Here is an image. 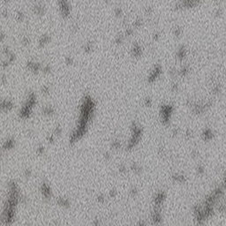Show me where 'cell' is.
<instances>
[{"instance_id":"1","label":"cell","mask_w":226,"mask_h":226,"mask_svg":"<svg viewBox=\"0 0 226 226\" xmlns=\"http://www.w3.org/2000/svg\"><path fill=\"white\" fill-rule=\"evenodd\" d=\"M174 111V105L171 104H164L160 106V118L164 125H168L170 122V118Z\"/></svg>"},{"instance_id":"2","label":"cell","mask_w":226,"mask_h":226,"mask_svg":"<svg viewBox=\"0 0 226 226\" xmlns=\"http://www.w3.org/2000/svg\"><path fill=\"white\" fill-rule=\"evenodd\" d=\"M162 73H163V67H162L160 64H156V65H154L152 71L150 72L149 75L148 76L147 81L149 83H153L162 75Z\"/></svg>"},{"instance_id":"3","label":"cell","mask_w":226,"mask_h":226,"mask_svg":"<svg viewBox=\"0 0 226 226\" xmlns=\"http://www.w3.org/2000/svg\"><path fill=\"white\" fill-rule=\"evenodd\" d=\"M58 4L62 17L65 18V19L69 18L70 14H71V6H70L69 3L67 1H65V0H61V1H58Z\"/></svg>"},{"instance_id":"4","label":"cell","mask_w":226,"mask_h":226,"mask_svg":"<svg viewBox=\"0 0 226 226\" xmlns=\"http://www.w3.org/2000/svg\"><path fill=\"white\" fill-rule=\"evenodd\" d=\"M37 104V95L34 91H30V92L28 94V96H27V99L24 103V104L28 107H30L31 109H34L35 105Z\"/></svg>"},{"instance_id":"5","label":"cell","mask_w":226,"mask_h":226,"mask_svg":"<svg viewBox=\"0 0 226 226\" xmlns=\"http://www.w3.org/2000/svg\"><path fill=\"white\" fill-rule=\"evenodd\" d=\"M42 65H42L41 63L36 62V61H34V60L28 61L26 64L27 69L29 70V71L33 73H38L39 72L41 71Z\"/></svg>"},{"instance_id":"6","label":"cell","mask_w":226,"mask_h":226,"mask_svg":"<svg viewBox=\"0 0 226 226\" xmlns=\"http://www.w3.org/2000/svg\"><path fill=\"white\" fill-rule=\"evenodd\" d=\"M32 112H33V109H31L30 107L23 104L19 111V117L22 119H28L31 117Z\"/></svg>"},{"instance_id":"7","label":"cell","mask_w":226,"mask_h":226,"mask_svg":"<svg viewBox=\"0 0 226 226\" xmlns=\"http://www.w3.org/2000/svg\"><path fill=\"white\" fill-rule=\"evenodd\" d=\"M142 53H143V50H142L141 45H140L138 42H134L131 48L132 56L138 58H140V57H141Z\"/></svg>"},{"instance_id":"8","label":"cell","mask_w":226,"mask_h":226,"mask_svg":"<svg viewBox=\"0 0 226 226\" xmlns=\"http://www.w3.org/2000/svg\"><path fill=\"white\" fill-rule=\"evenodd\" d=\"M207 110V108L205 107L204 102H200V103H194V105L192 106V111L194 114L200 115L204 113Z\"/></svg>"},{"instance_id":"9","label":"cell","mask_w":226,"mask_h":226,"mask_svg":"<svg viewBox=\"0 0 226 226\" xmlns=\"http://www.w3.org/2000/svg\"><path fill=\"white\" fill-rule=\"evenodd\" d=\"M14 107V103L11 99H2L1 100V110L3 111H11Z\"/></svg>"},{"instance_id":"10","label":"cell","mask_w":226,"mask_h":226,"mask_svg":"<svg viewBox=\"0 0 226 226\" xmlns=\"http://www.w3.org/2000/svg\"><path fill=\"white\" fill-rule=\"evenodd\" d=\"M32 10H33V13L39 16L44 15V14H45V12H46L45 6H44L42 3H36V4H35L33 5Z\"/></svg>"},{"instance_id":"11","label":"cell","mask_w":226,"mask_h":226,"mask_svg":"<svg viewBox=\"0 0 226 226\" xmlns=\"http://www.w3.org/2000/svg\"><path fill=\"white\" fill-rule=\"evenodd\" d=\"M186 55H187V50H186L185 46V45L179 46L178 50H177V53H176L177 58L181 62V61H183L184 59H185Z\"/></svg>"},{"instance_id":"12","label":"cell","mask_w":226,"mask_h":226,"mask_svg":"<svg viewBox=\"0 0 226 226\" xmlns=\"http://www.w3.org/2000/svg\"><path fill=\"white\" fill-rule=\"evenodd\" d=\"M51 41V36L49 34H43L38 39V45L39 47H43Z\"/></svg>"},{"instance_id":"13","label":"cell","mask_w":226,"mask_h":226,"mask_svg":"<svg viewBox=\"0 0 226 226\" xmlns=\"http://www.w3.org/2000/svg\"><path fill=\"white\" fill-rule=\"evenodd\" d=\"M55 113H56V110L51 105H45L42 108V114L44 116H52Z\"/></svg>"},{"instance_id":"14","label":"cell","mask_w":226,"mask_h":226,"mask_svg":"<svg viewBox=\"0 0 226 226\" xmlns=\"http://www.w3.org/2000/svg\"><path fill=\"white\" fill-rule=\"evenodd\" d=\"M41 191H42V194H43V196L46 197V198H49V197L51 196V190H50V185H48V184H46V183L42 184Z\"/></svg>"},{"instance_id":"15","label":"cell","mask_w":226,"mask_h":226,"mask_svg":"<svg viewBox=\"0 0 226 226\" xmlns=\"http://www.w3.org/2000/svg\"><path fill=\"white\" fill-rule=\"evenodd\" d=\"M189 73H190V65L186 64V65H182L180 69L178 71V75H179L180 77H185Z\"/></svg>"},{"instance_id":"16","label":"cell","mask_w":226,"mask_h":226,"mask_svg":"<svg viewBox=\"0 0 226 226\" xmlns=\"http://www.w3.org/2000/svg\"><path fill=\"white\" fill-rule=\"evenodd\" d=\"M14 146H15V140H13V139L10 138V139H7V140L4 142L2 148L4 150H8V149H12Z\"/></svg>"},{"instance_id":"17","label":"cell","mask_w":226,"mask_h":226,"mask_svg":"<svg viewBox=\"0 0 226 226\" xmlns=\"http://www.w3.org/2000/svg\"><path fill=\"white\" fill-rule=\"evenodd\" d=\"M182 7L184 8H192V7L196 6L199 4L198 1H194V0H185V1H181Z\"/></svg>"},{"instance_id":"18","label":"cell","mask_w":226,"mask_h":226,"mask_svg":"<svg viewBox=\"0 0 226 226\" xmlns=\"http://www.w3.org/2000/svg\"><path fill=\"white\" fill-rule=\"evenodd\" d=\"M201 136H202V139L204 140H209L213 138V132L210 128H206V129L203 130Z\"/></svg>"},{"instance_id":"19","label":"cell","mask_w":226,"mask_h":226,"mask_svg":"<svg viewBox=\"0 0 226 226\" xmlns=\"http://www.w3.org/2000/svg\"><path fill=\"white\" fill-rule=\"evenodd\" d=\"M93 50H94V43H93V42L88 41L84 43V45H83V50H84L86 53H90L91 51H93Z\"/></svg>"},{"instance_id":"20","label":"cell","mask_w":226,"mask_h":226,"mask_svg":"<svg viewBox=\"0 0 226 226\" xmlns=\"http://www.w3.org/2000/svg\"><path fill=\"white\" fill-rule=\"evenodd\" d=\"M172 32H173L174 36L177 37V38H179V37H180L181 35H182V34H183V28L180 26H175L174 28H173Z\"/></svg>"},{"instance_id":"21","label":"cell","mask_w":226,"mask_h":226,"mask_svg":"<svg viewBox=\"0 0 226 226\" xmlns=\"http://www.w3.org/2000/svg\"><path fill=\"white\" fill-rule=\"evenodd\" d=\"M211 91H212V93H213L214 95L219 94V93L221 92V85H220L219 83H216V82L213 83V85H212V89H211Z\"/></svg>"},{"instance_id":"22","label":"cell","mask_w":226,"mask_h":226,"mask_svg":"<svg viewBox=\"0 0 226 226\" xmlns=\"http://www.w3.org/2000/svg\"><path fill=\"white\" fill-rule=\"evenodd\" d=\"M15 18H16V19H17L18 21H19V22L23 21L24 19H25V13H24L22 11H18L17 13H16Z\"/></svg>"},{"instance_id":"23","label":"cell","mask_w":226,"mask_h":226,"mask_svg":"<svg viewBox=\"0 0 226 226\" xmlns=\"http://www.w3.org/2000/svg\"><path fill=\"white\" fill-rule=\"evenodd\" d=\"M124 40H125V35H123V34H119V35H117L116 37H115V43L117 44H122Z\"/></svg>"},{"instance_id":"24","label":"cell","mask_w":226,"mask_h":226,"mask_svg":"<svg viewBox=\"0 0 226 226\" xmlns=\"http://www.w3.org/2000/svg\"><path fill=\"white\" fill-rule=\"evenodd\" d=\"M20 42H21V44L23 46H28L29 45V43H30L31 40L28 35H23V36L21 37V41Z\"/></svg>"},{"instance_id":"25","label":"cell","mask_w":226,"mask_h":226,"mask_svg":"<svg viewBox=\"0 0 226 226\" xmlns=\"http://www.w3.org/2000/svg\"><path fill=\"white\" fill-rule=\"evenodd\" d=\"M142 24H143V19H142V18H137V19L134 21V24H133V25H134V28H139L142 26Z\"/></svg>"},{"instance_id":"26","label":"cell","mask_w":226,"mask_h":226,"mask_svg":"<svg viewBox=\"0 0 226 226\" xmlns=\"http://www.w3.org/2000/svg\"><path fill=\"white\" fill-rule=\"evenodd\" d=\"M41 71L44 73H50L51 72V66H50L49 64H45V65H42V69Z\"/></svg>"},{"instance_id":"27","label":"cell","mask_w":226,"mask_h":226,"mask_svg":"<svg viewBox=\"0 0 226 226\" xmlns=\"http://www.w3.org/2000/svg\"><path fill=\"white\" fill-rule=\"evenodd\" d=\"M41 91H42V93H43V95H49L50 92V86H49V85H43V86L41 88Z\"/></svg>"},{"instance_id":"28","label":"cell","mask_w":226,"mask_h":226,"mask_svg":"<svg viewBox=\"0 0 226 226\" xmlns=\"http://www.w3.org/2000/svg\"><path fill=\"white\" fill-rule=\"evenodd\" d=\"M143 104H144V105L146 106V107H151V106H152V104H153V102H152V99H151L150 97H146V98L143 100Z\"/></svg>"},{"instance_id":"29","label":"cell","mask_w":226,"mask_h":226,"mask_svg":"<svg viewBox=\"0 0 226 226\" xmlns=\"http://www.w3.org/2000/svg\"><path fill=\"white\" fill-rule=\"evenodd\" d=\"M169 74H170V77H176L178 75V70L176 69V67H171L170 70H169Z\"/></svg>"},{"instance_id":"30","label":"cell","mask_w":226,"mask_h":226,"mask_svg":"<svg viewBox=\"0 0 226 226\" xmlns=\"http://www.w3.org/2000/svg\"><path fill=\"white\" fill-rule=\"evenodd\" d=\"M134 33V30L133 28H126L125 30V36H131L133 35V34Z\"/></svg>"},{"instance_id":"31","label":"cell","mask_w":226,"mask_h":226,"mask_svg":"<svg viewBox=\"0 0 226 226\" xmlns=\"http://www.w3.org/2000/svg\"><path fill=\"white\" fill-rule=\"evenodd\" d=\"M172 178L178 182H184L185 181V176H183V175H174Z\"/></svg>"},{"instance_id":"32","label":"cell","mask_w":226,"mask_h":226,"mask_svg":"<svg viewBox=\"0 0 226 226\" xmlns=\"http://www.w3.org/2000/svg\"><path fill=\"white\" fill-rule=\"evenodd\" d=\"M114 13L117 17H121L123 15V10L120 7H116L114 9Z\"/></svg>"},{"instance_id":"33","label":"cell","mask_w":226,"mask_h":226,"mask_svg":"<svg viewBox=\"0 0 226 226\" xmlns=\"http://www.w3.org/2000/svg\"><path fill=\"white\" fill-rule=\"evenodd\" d=\"M65 62L66 65H73V62H74V60H73V57H70V56H67L65 58Z\"/></svg>"},{"instance_id":"34","label":"cell","mask_w":226,"mask_h":226,"mask_svg":"<svg viewBox=\"0 0 226 226\" xmlns=\"http://www.w3.org/2000/svg\"><path fill=\"white\" fill-rule=\"evenodd\" d=\"M170 90L172 92H178L179 90V84L178 82H172V84L170 86Z\"/></svg>"},{"instance_id":"35","label":"cell","mask_w":226,"mask_h":226,"mask_svg":"<svg viewBox=\"0 0 226 226\" xmlns=\"http://www.w3.org/2000/svg\"><path fill=\"white\" fill-rule=\"evenodd\" d=\"M62 133V128H61V126L60 125H58V126L55 128V130H54V134H53V135L55 136V135H59V134Z\"/></svg>"},{"instance_id":"36","label":"cell","mask_w":226,"mask_h":226,"mask_svg":"<svg viewBox=\"0 0 226 226\" xmlns=\"http://www.w3.org/2000/svg\"><path fill=\"white\" fill-rule=\"evenodd\" d=\"M152 37H153L154 41H158L160 39V37H161V34H160V32H158V31H155L153 34V35H152Z\"/></svg>"},{"instance_id":"37","label":"cell","mask_w":226,"mask_h":226,"mask_svg":"<svg viewBox=\"0 0 226 226\" xmlns=\"http://www.w3.org/2000/svg\"><path fill=\"white\" fill-rule=\"evenodd\" d=\"M0 82L2 84H6L7 83V76L4 73H3L2 75L0 76Z\"/></svg>"},{"instance_id":"38","label":"cell","mask_w":226,"mask_h":226,"mask_svg":"<svg viewBox=\"0 0 226 226\" xmlns=\"http://www.w3.org/2000/svg\"><path fill=\"white\" fill-rule=\"evenodd\" d=\"M214 14H215V17H218V16H221L223 14V10L221 8H216L214 12Z\"/></svg>"},{"instance_id":"39","label":"cell","mask_w":226,"mask_h":226,"mask_svg":"<svg viewBox=\"0 0 226 226\" xmlns=\"http://www.w3.org/2000/svg\"><path fill=\"white\" fill-rule=\"evenodd\" d=\"M132 170H134V171H135V172H138V171H140V167L138 164H134L132 165Z\"/></svg>"},{"instance_id":"40","label":"cell","mask_w":226,"mask_h":226,"mask_svg":"<svg viewBox=\"0 0 226 226\" xmlns=\"http://www.w3.org/2000/svg\"><path fill=\"white\" fill-rule=\"evenodd\" d=\"M145 13H146L147 14H151V13H153V8L151 6H147L146 8H145Z\"/></svg>"},{"instance_id":"41","label":"cell","mask_w":226,"mask_h":226,"mask_svg":"<svg viewBox=\"0 0 226 226\" xmlns=\"http://www.w3.org/2000/svg\"><path fill=\"white\" fill-rule=\"evenodd\" d=\"M5 38H6V35L4 32H0V43H3Z\"/></svg>"},{"instance_id":"42","label":"cell","mask_w":226,"mask_h":226,"mask_svg":"<svg viewBox=\"0 0 226 226\" xmlns=\"http://www.w3.org/2000/svg\"><path fill=\"white\" fill-rule=\"evenodd\" d=\"M72 30H73V32H77V31L79 30V26H78L77 23H73V25H72Z\"/></svg>"},{"instance_id":"43","label":"cell","mask_w":226,"mask_h":226,"mask_svg":"<svg viewBox=\"0 0 226 226\" xmlns=\"http://www.w3.org/2000/svg\"><path fill=\"white\" fill-rule=\"evenodd\" d=\"M112 146H113V148H115V149H119V147H120V142H119V140H115V141H113V143H112Z\"/></svg>"},{"instance_id":"44","label":"cell","mask_w":226,"mask_h":226,"mask_svg":"<svg viewBox=\"0 0 226 226\" xmlns=\"http://www.w3.org/2000/svg\"><path fill=\"white\" fill-rule=\"evenodd\" d=\"M194 102L192 101L191 99H189V98H188V99H186V101H185V104H186L188 107H191L192 108V106L194 105Z\"/></svg>"},{"instance_id":"45","label":"cell","mask_w":226,"mask_h":226,"mask_svg":"<svg viewBox=\"0 0 226 226\" xmlns=\"http://www.w3.org/2000/svg\"><path fill=\"white\" fill-rule=\"evenodd\" d=\"M2 14L4 17H7L8 16V11H7V8H4L2 10Z\"/></svg>"},{"instance_id":"46","label":"cell","mask_w":226,"mask_h":226,"mask_svg":"<svg viewBox=\"0 0 226 226\" xmlns=\"http://www.w3.org/2000/svg\"><path fill=\"white\" fill-rule=\"evenodd\" d=\"M43 150H44V148H43V147H39L38 149H37V152H38L39 154H42V153H43Z\"/></svg>"},{"instance_id":"47","label":"cell","mask_w":226,"mask_h":226,"mask_svg":"<svg viewBox=\"0 0 226 226\" xmlns=\"http://www.w3.org/2000/svg\"><path fill=\"white\" fill-rule=\"evenodd\" d=\"M186 136H187V137H192V136H193V132H192L191 130H187V131H186Z\"/></svg>"},{"instance_id":"48","label":"cell","mask_w":226,"mask_h":226,"mask_svg":"<svg viewBox=\"0 0 226 226\" xmlns=\"http://www.w3.org/2000/svg\"><path fill=\"white\" fill-rule=\"evenodd\" d=\"M197 171H198L199 173H203V167H201V166H200V167H198V169H197Z\"/></svg>"},{"instance_id":"49","label":"cell","mask_w":226,"mask_h":226,"mask_svg":"<svg viewBox=\"0 0 226 226\" xmlns=\"http://www.w3.org/2000/svg\"><path fill=\"white\" fill-rule=\"evenodd\" d=\"M119 170H120V171H125V165H121L120 168H119Z\"/></svg>"},{"instance_id":"50","label":"cell","mask_w":226,"mask_h":226,"mask_svg":"<svg viewBox=\"0 0 226 226\" xmlns=\"http://www.w3.org/2000/svg\"><path fill=\"white\" fill-rule=\"evenodd\" d=\"M178 133H179V131H178V129H176V128H174V129L172 130V134H174V135L178 134Z\"/></svg>"},{"instance_id":"51","label":"cell","mask_w":226,"mask_h":226,"mask_svg":"<svg viewBox=\"0 0 226 226\" xmlns=\"http://www.w3.org/2000/svg\"><path fill=\"white\" fill-rule=\"evenodd\" d=\"M0 110H1V100H0Z\"/></svg>"},{"instance_id":"52","label":"cell","mask_w":226,"mask_h":226,"mask_svg":"<svg viewBox=\"0 0 226 226\" xmlns=\"http://www.w3.org/2000/svg\"><path fill=\"white\" fill-rule=\"evenodd\" d=\"M0 157H1V151H0Z\"/></svg>"}]
</instances>
